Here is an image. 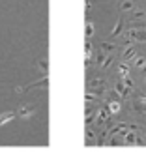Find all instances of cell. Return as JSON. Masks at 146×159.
Wrapping results in <instances>:
<instances>
[{
	"instance_id": "1",
	"label": "cell",
	"mask_w": 146,
	"mask_h": 159,
	"mask_svg": "<svg viewBox=\"0 0 146 159\" xmlns=\"http://www.w3.org/2000/svg\"><path fill=\"white\" fill-rule=\"evenodd\" d=\"M13 118H15V112H6V114H2V116H0V125L8 124V122L13 120Z\"/></svg>"
}]
</instances>
